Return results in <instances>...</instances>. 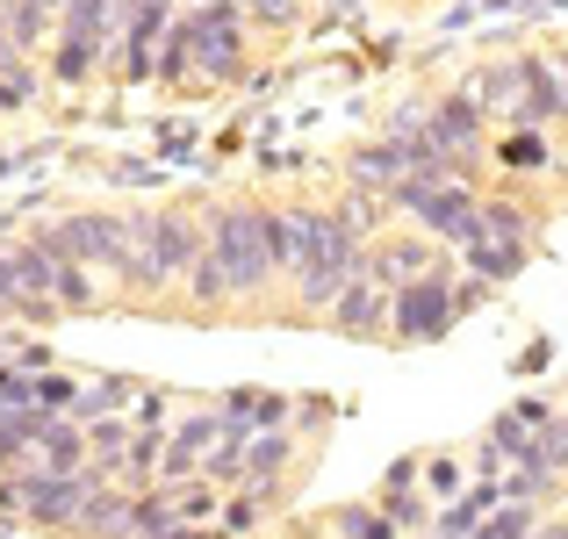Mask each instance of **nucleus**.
Wrapping results in <instances>:
<instances>
[{"instance_id":"nucleus-42","label":"nucleus","mask_w":568,"mask_h":539,"mask_svg":"<svg viewBox=\"0 0 568 539\" xmlns=\"http://www.w3.org/2000/svg\"><path fill=\"white\" fill-rule=\"evenodd\" d=\"M14 303H22V274H14V260H8V245H0V324L14 317Z\"/></svg>"},{"instance_id":"nucleus-27","label":"nucleus","mask_w":568,"mask_h":539,"mask_svg":"<svg viewBox=\"0 0 568 539\" xmlns=\"http://www.w3.org/2000/svg\"><path fill=\"white\" fill-rule=\"evenodd\" d=\"M497 482H504V504H540V511H547V504H555L561 497V475H547V468H532V460H511V468H504L497 475Z\"/></svg>"},{"instance_id":"nucleus-12","label":"nucleus","mask_w":568,"mask_h":539,"mask_svg":"<svg viewBox=\"0 0 568 539\" xmlns=\"http://www.w3.org/2000/svg\"><path fill=\"white\" fill-rule=\"evenodd\" d=\"M295 475H303V431L295 425H274V431L245 439V482H295Z\"/></svg>"},{"instance_id":"nucleus-16","label":"nucleus","mask_w":568,"mask_h":539,"mask_svg":"<svg viewBox=\"0 0 568 539\" xmlns=\"http://www.w3.org/2000/svg\"><path fill=\"white\" fill-rule=\"evenodd\" d=\"M144 396V382H130V374H80V396H72V425H94V417H123L130 403Z\"/></svg>"},{"instance_id":"nucleus-30","label":"nucleus","mask_w":568,"mask_h":539,"mask_svg":"<svg viewBox=\"0 0 568 539\" xmlns=\"http://www.w3.org/2000/svg\"><path fill=\"white\" fill-rule=\"evenodd\" d=\"M216 511H223V489L209 482V475L173 482V518H181V526H216Z\"/></svg>"},{"instance_id":"nucleus-20","label":"nucleus","mask_w":568,"mask_h":539,"mask_svg":"<svg viewBox=\"0 0 568 539\" xmlns=\"http://www.w3.org/2000/svg\"><path fill=\"white\" fill-rule=\"evenodd\" d=\"M130 439H138V417H94L87 425V468L101 475V482H115L123 475V454H130Z\"/></svg>"},{"instance_id":"nucleus-25","label":"nucleus","mask_w":568,"mask_h":539,"mask_svg":"<svg viewBox=\"0 0 568 539\" xmlns=\"http://www.w3.org/2000/svg\"><path fill=\"white\" fill-rule=\"evenodd\" d=\"M101 58H109V43H101V37H58L51 80H58V87H87V80L101 72Z\"/></svg>"},{"instance_id":"nucleus-35","label":"nucleus","mask_w":568,"mask_h":539,"mask_svg":"<svg viewBox=\"0 0 568 539\" xmlns=\"http://www.w3.org/2000/svg\"><path fill=\"white\" fill-rule=\"evenodd\" d=\"M475 482V475L468 468H460V454H425V482H417V489H425V497L432 504H446V497H460V489H468Z\"/></svg>"},{"instance_id":"nucleus-2","label":"nucleus","mask_w":568,"mask_h":539,"mask_svg":"<svg viewBox=\"0 0 568 539\" xmlns=\"http://www.w3.org/2000/svg\"><path fill=\"white\" fill-rule=\"evenodd\" d=\"M202 245L223 266V281H231V303L266 317V288L281 274H274L266 237H260V202H202Z\"/></svg>"},{"instance_id":"nucleus-37","label":"nucleus","mask_w":568,"mask_h":539,"mask_svg":"<svg viewBox=\"0 0 568 539\" xmlns=\"http://www.w3.org/2000/svg\"><path fill=\"white\" fill-rule=\"evenodd\" d=\"M72 396H80V374H72V367H43V374H37V410L65 417Z\"/></svg>"},{"instance_id":"nucleus-43","label":"nucleus","mask_w":568,"mask_h":539,"mask_svg":"<svg viewBox=\"0 0 568 539\" xmlns=\"http://www.w3.org/2000/svg\"><path fill=\"white\" fill-rule=\"evenodd\" d=\"M353 14H361V0H317V14H310V22H317V29H338V22H353Z\"/></svg>"},{"instance_id":"nucleus-34","label":"nucleus","mask_w":568,"mask_h":539,"mask_svg":"<svg viewBox=\"0 0 568 539\" xmlns=\"http://www.w3.org/2000/svg\"><path fill=\"white\" fill-rule=\"evenodd\" d=\"M382 138L388 144H432V109L425 101H396V109L382 115Z\"/></svg>"},{"instance_id":"nucleus-13","label":"nucleus","mask_w":568,"mask_h":539,"mask_svg":"<svg viewBox=\"0 0 568 539\" xmlns=\"http://www.w3.org/2000/svg\"><path fill=\"white\" fill-rule=\"evenodd\" d=\"M130 489L123 482H94L87 489V504H80V518L65 526V539H130Z\"/></svg>"},{"instance_id":"nucleus-15","label":"nucleus","mask_w":568,"mask_h":539,"mask_svg":"<svg viewBox=\"0 0 568 539\" xmlns=\"http://www.w3.org/2000/svg\"><path fill=\"white\" fill-rule=\"evenodd\" d=\"M29 460H37V468H51V475H80V468H87V425L43 410L37 439H29Z\"/></svg>"},{"instance_id":"nucleus-23","label":"nucleus","mask_w":568,"mask_h":539,"mask_svg":"<svg viewBox=\"0 0 568 539\" xmlns=\"http://www.w3.org/2000/svg\"><path fill=\"white\" fill-rule=\"evenodd\" d=\"M489 152L504 173H547L555 144H547V130H504V138H489Z\"/></svg>"},{"instance_id":"nucleus-1","label":"nucleus","mask_w":568,"mask_h":539,"mask_svg":"<svg viewBox=\"0 0 568 539\" xmlns=\"http://www.w3.org/2000/svg\"><path fill=\"white\" fill-rule=\"evenodd\" d=\"M194 260H202V209H187V202L144 209V216H130V266H123L115 288H123L130 303L159 309L187 281Z\"/></svg>"},{"instance_id":"nucleus-17","label":"nucleus","mask_w":568,"mask_h":539,"mask_svg":"<svg viewBox=\"0 0 568 539\" xmlns=\"http://www.w3.org/2000/svg\"><path fill=\"white\" fill-rule=\"evenodd\" d=\"M547 417H555V403H547V396H526V403H511V410H497V417H489V431H483V439L497 446L504 460H526V454H532V431H540Z\"/></svg>"},{"instance_id":"nucleus-3","label":"nucleus","mask_w":568,"mask_h":539,"mask_svg":"<svg viewBox=\"0 0 568 539\" xmlns=\"http://www.w3.org/2000/svg\"><path fill=\"white\" fill-rule=\"evenodd\" d=\"M388 216H410L425 237H439L446 252H460V245L483 237V194L468 187V173H454V180L403 173L396 187H388Z\"/></svg>"},{"instance_id":"nucleus-21","label":"nucleus","mask_w":568,"mask_h":539,"mask_svg":"<svg viewBox=\"0 0 568 539\" xmlns=\"http://www.w3.org/2000/svg\"><path fill=\"white\" fill-rule=\"evenodd\" d=\"M460 266H468L475 281H489V288H504V281L526 274V245H504V237H475V245H460Z\"/></svg>"},{"instance_id":"nucleus-41","label":"nucleus","mask_w":568,"mask_h":539,"mask_svg":"<svg viewBox=\"0 0 568 539\" xmlns=\"http://www.w3.org/2000/svg\"><path fill=\"white\" fill-rule=\"evenodd\" d=\"M22 497H29V460L0 475V518H8V526H22Z\"/></svg>"},{"instance_id":"nucleus-9","label":"nucleus","mask_w":568,"mask_h":539,"mask_svg":"<svg viewBox=\"0 0 568 539\" xmlns=\"http://www.w3.org/2000/svg\"><path fill=\"white\" fill-rule=\"evenodd\" d=\"M432 266H446V245L425 231H382L367 237V274L382 281V288H403V281L432 274Z\"/></svg>"},{"instance_id":"nucleus-10","label":"nucleus","mask_w":568,"mask_h":539,"mask_svg":"<svg viewBox=\"0 0 568 539\" xmlns=\"http://www.w3.org/2000/svg\"><path fill=\"white\" fill-rule=\"evenodd\" d=\"M460 87L483 101L489 130H511L518 123V101H526V58H489V65H475Z\"/></svg>"},{"instance_id":"nucleus-26","label":"nucleus","mask_w":568,"mask_h":539,"mask_svg":"<svg viewBox=\"0 0 568 539\" xmlns=\"http://www.w3.org/2000/svg\"><path fill=\"white\" fill-rule=\"evenodd\" d=\"M245 439H252L245 425H223V431H216V446L202 454V475H209L216 489H237V482H245Z\"/></svg>"},{"instance_id":"nucleus-46","label":"nucleus","mask_w":568,"mask_h":539,"mask_svg":"<svg viewBox=\"0 0 568 539\" xmlns=\"http://www.w3.org/2000/svg\"><path fill=\"white\" fill-rule=\"evenodd\" d=\"M555 72H561V94H568V51H555Z\"/></svg>"},{"instance_id":"nucleus-5","label":"nucleus","mask_w":568,"mask_h":539,"mask_svg":"<svg viewBox=\"0 0 568 539\" xmlns=\"http://www.w3.org/2000/svg\"><path fill=\"white\" fill-rule=\"evenodd\" d=\"M460 324V274L454 266H432V274L403 281L388 295V346H439Z\"/></svg>"},{"instance_id":"nucleus-39","label":"nucleus","mask_w":568,"mask_h":539,"mask_svg":"<svg viewBox=\"0 0 568 539\" xmlns=\"http://www.w3.org/2000/svg\"><path fill=\"white\" fill-rule=\"evenodd\" d=\"M417 482H425V454H396L382 468V489H375V497H403V489H417Z\"/></svg>"},{"instance_id":"nucleus-28","label":"nucleus","mask_w":568,"mask_h":539,"mask_svg":"<svg viewBox=\"0 0 568 539\" xmlns=\"http://www.w3.org/2000/svg\"><path fill=\"white\" fill-rule=\"evenodd\" d=\"M237 14H245V29H260V37H295V29L310 22V0H237Z\"/></svg>"},{"instance_id":"nucleus-4","label":"nucleus","mask_w":568,"mask_h":539,"mask_svg":"<svg viewBox=\"0 0 568 539\" xmlns=\"http://www.w3.org/2000/svg\"><path fill=\"white\" fill-rule=\"evenodd\" d=\"M187 22V43H194V65H187V87L194 94H223V87L245 80V58H252V29L237 14V0H194L181 8Z\"/></svg>"},{"instance_id":"nucleus-33","label":"nucleus","mask_w":568,"mask_h":539,"mask_svg":"<svg viewBox=\"0 0 568 539\" xmlns=\"http://www.w3.org/2000/svg\"><path fill=\"white\" fill-rule=\"evenodd\" d=\"M532 526H540V504H497L468 539H532Z\"/></svg>"},{"instance_id":"nucleus-49","label":"nucleus","mask_w":568,"mask_h":539,"mask_svg":"<svg viewBox=\"0 0 568 539\" xmlns=\"http://www.w3.org/2000/svg\"><path fill=\"white\" fill-rule=\"evenodd\" d=\"M181 8H194V0H181Z\"/></svg>"},{"instance_id":"nucleus-11","label":"nucleus","mask_w":568,"mask_h":539,"mask_svg":"<svg viewBox=\"0 0 568 539\" xmlns=\"http://www.w3.org/2000/svg\"><path fill=\"white\" fill-rule=\"evenodd\" d=\"M388 295H396V288H382L375 274H353L324 324H332L338 338H388Z\"/></svg>"},{"instance_id":"nucleus-32","label":"nucleus","mask_w":568,"mask_h":539,"mask_svg":"<svg viewBox=\"0 0 568 539\" xmlns=\"http://www.w3.org/2000/svg\"><path fill=\"white\" fill-rule=\"evenodd\" d=\"M187 65H194V43H187V22L173 14V29L159 37V72H152V80L159 87H187Z\"/></svg>"},{"instance_id":"nucleus-48","label":"nucleus","mask_w":568,"mask_h":539,"mask_svg":"<svg viewBox=\"0 0 568 539\" xmlns=\"http://www.w3.org/2000/svg\"><path fill=\"white\" fill-rule=\"evenodd\" d=\"M417 539H439V532H417Z\"/></svg>"},{"instance_id":"nucleus-8","label":"nucleus","mask_w":568,"mask_h":539,"mask_svg":"<svg viewBox=\"0 0 568 539\" xmlns=\"http://www.w3.org/2000/svg\"><path fill=\"white\" fill-rule=\"evenodd\" d=\"M94 482H101L94 468H80V475H51V468H37V460H29L22 526H29V532H65L72 518H80V504H87V489H94Z\"/></svg>"},{"instance_id":"nucleus-24","label":"nucleus","mask_w":568,"mask_h":539,"mask_svg":"<svg viewBox=\"0 0 568 539\" xmlns=\"http://www.w3.org/2000/svg\"><path fill=\"white\" fill-rule=\"evenodd\" d=\"M532 231H540V216H532L526 202H511V194H483V237H504V245H532Z\"/></svg>"},{"instance_id":"nucleus-38","label":"nucleus","mask_w":568,"mask_h":539,"mask_svg":"<svg viewBox=\"0 0 568 539\" xmlns=\"http://www.w3.org/2000/svg\"><path fill=\"white\" fill-rule=\"evenodd\" d=\"M51 338H37V332H14L8 338V367H22V374H43V367H51Z\"/></svg>"},{"instance_id":"nucleus-6","label":"nucleus","mask_w":568,"mask_h":539,"mask_svg":"<svg viewBox=\"0 0 568 539\" xmlns=\"http://www.w3.org/2000/svg\"><path fill=\"white\" fill-rule=\"evenodd\" d=\"M37 237L58 252V260L87 266V274L123 281V266H130V216H115V209H72V216H51Z\"/></svg>"},{"instance_id":"nucleus-31","label":"nucleus","mask_w":568,"mask_h":539,"mask_svg":"<svg viewBox=\"0 0 568 539\" xmlns=\"http://www.w3.org/2000/svg\"><path fill=\"white\" fill-rule=\"evenodd\" d=\"M532 468H547V475H561V482H568V410H555V417H547V425L540 431H532Z\"/></svg>"},{"instance_id":"nucleus-7","label":"nucleus","mask_w":568,"mask_h":539,"mask_svg":"<svg viewBox=\"0 0 568 539\" xmlns=\"http://www.w3.org/2000/svg\"><path fill=\"white\" fill-rule=\"evenodd\" d=\"M432 152L454 159L460 173H468L475 159L489 152V115H483V101H475L468 87H454V94L432 101Z\"/></svg>"},{"instance_id":"nucleus-47","label":"nucleus","mask_w":568,"mask_h":539,"mask_svg":"<svg viewBox=\"0 0 568 539\" xmlns=\"http://www.w3.org/2000/svg\"><path fill=\"white\" fill-rule=\"evenodd\" d=\"M37 8H51V14H65V0H37Z\"/></svg>"},{"instance_id":"nucleus-19","label":"nucleus","mask_w":568,"mask_h":539,"mask_svg":"<svg viewBox=\"0 0 568 539\" xmlns=\"http://www.w3.org/2000/svg\"><path fill=\"white\" fill-rule=\"evenodd\" d=\"M216 410H223V425L274 431V425H288L295 396H281V388H223V396H216Z\"/></svg>"},{"instance_id":"nucleus-36","label":"nucleus","mask_w":568,"mask_h":539,"mask_svg":"<svg viewBox=\"0 0 568 539\" xmlns=\"http://www.w3.org/2000/svg\"><path fill=\"white\" fill-rule=\"evenodd\" d=\"M388 518H396V532L403 539H417V532H432V511H439V504L425 497V489H403V497H375Z\"/></svg>"},{"instance_id":"nucleus-18","label":"nucleus","mask_w":568,"mask_h":539,"mask_svg":"<svg viewBox=\"0 0 568 539\" xmlns=\"http://www.w3.org/2000/svg\"><path fill=\"white\" fill-rule=\"evenodd\" d=\"M181 309H187V317L194 324H216V317H231V281H223V266L216 260H209V245H202V260H194L187 266V281H181Z\"/></svg>"},{"instance_id":"nucleus-44","label":"nucleus","mask_w":568,"mask_h":539,"mask_svg":"<svg viewBox=\"0 0 568 539\" xmlns=\"http://www.w3.org/2000/svg\"><path fill=\"white\" fill-rule=\"evenodd\" d=\"M14 72H29V51L14 37H0V80H14Z\"/></svg>"},{"instance_id":"nucleus-40","label":"nucleus","mask_w":568,"mask_h":539,"mask_svg":"<svg viewBox=\"0 0 568 539\" xmlns=\"http://www.w3.org/2000/svg\"><path fill=\"white\" fill-rule=\"evenodd\" d=\"M332 417H338V410H332V396H295V410H288V425H295V431H303V439H317V431H324V425H332Z\"/></svg>"},{"instance_id":"nucleus-22","label":"nucleus","mask_w":568,"mask_h":539,"mask_svg":"<svg viewBox=\"0 0 568 539\" xmlns=\"http://www.w3.org/2000/svg\"><path fill=\"white\" fill-rule=\"evenodd\" d=\"M0 37H14L22 51H43L58 37V14L37 8V0H0Z\"/></svg>"},{"instance_id":"nucleus-45","label":"nucleus","mask_w":568,"mask_h":539,"mask_svg":"<svg viewBox=\"0 0 568 539\" xmlns=\"http://www.w3.org/2000/svg\"><path fill=\"white\" fill-rule=\"evenodd\" d=\"M532 539H568V518H547V511H540V526H532Z\"/></svg>"},{"instance_id":"nucleus-50","label":"nucleus","mask_w":568,"mask_h":539,"mask_svg":"<svg viewBox=\"0 0 568 539\" xmlns=\"http://www.w3.org/2000/svg\"><path fill=\"white\" fill-rule=\"evenodd\" d=\"M561 410H568V403H561Z\"/></svg>"},{"instance_id":"nucleus-14","label":"nucleus","mask_w":568,"mask_h":539,"mask_svg":"<svg viewBox=\"0 0 568 539\" xmlns=\"http://www.w3.org/2000/svg\"><path fill=\"white\" fill-rule=\"evenodd\" d=\"M555 123H568L561 72H555V58H526V101H518L511 130H555Z\"/></svg>"},{"instance_id":"nucleus-29","label":"nucleus","mask_w":568,"mask_h":539,"mask_svg":"<svg viewBox=\"0 0 568 539\" xmlns=\"http://www.w3.org/2000/svg\"><path fill=\"white\" fill-rule=\"evenodd\" d=\"M332 539H403V532H396V518L367 497V504H338L332 511Z\"/></svg>"}]
</instances>
